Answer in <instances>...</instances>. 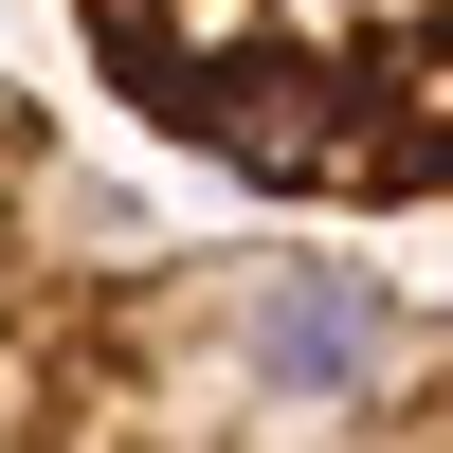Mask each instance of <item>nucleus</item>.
Instances as JSON below:
<instances>
[{
	"label": "nucleus",
	"instance_id": "1",
	"mask_svg": "<svg viewBox=\"0 0 453 453\" xmlns=\"http://www.w3.org/2000/svg\"><path fill=\"white\" fill-rule=\"evenodd\" d=\"M91 73L254 200L399 218L453 200V0H73Z\"/></svg>",
	"mask_w": 453,
	"mask_h": 453
},
{
	"label": "nucleus",
	"instance_id": "2",
	"mask_svg": "<svg viewBox=\"0 0 453 453\" xmlns=\"http://www.w3.org/2000/svg\"><path fill=\"white\" fill-rule=\"evenodd\" d=\"M109 453H453V309L363 254H164L127 273Z\"/></svg>",
	"mask_w": 453,
	"mask_h": 453
},
{
	"label": "nucleus",
	"instance_id": "3",
	"mask_svg": "<svg viewBox=\"0 0 453 453\" xmlns=\"http://www.w3.org/2000/svg\"><path fill=\"white\" fill-rule=\"evenodd\" d=\"M145 218L73 164V127L0 73V453H109Z\"/></svg>",
	"mask_w": 453,
	"mask_h": 453
}]
</instances>
